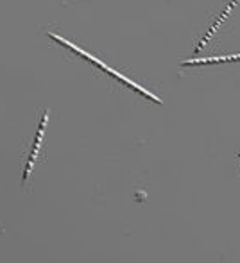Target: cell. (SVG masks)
I'll use <instances>...</instances> for the list:
<instances>
[{
    "label": "cell",
    "instance_id": "2",
    "mask_svg": "<svg viewBox=\"0 0 240 263\" xmlns=\"http://www.w3.org/2000/svg\"><path fill=\"white\" fill-rule=\"evenodd\" d=\"M49 115L50 111L47 109L42 117V122H40V127H38V133H36V138L32 142V147H31V153H29V158H27V166L24 170V177H22V184L27 183V179L31 177V172H32V166L36 163V158H38V153H40V145L43 142V136H45V129H47V122H49Z\"/></svg>",
    "mask_w": 240,
    "mask_h": 263
},
{
    "label": "cell",
    "instance_id": "3",
    "mask_svg": "<svg viewBox=\"0 0 240 263\" xmlns=\"http://www.w3.org/2000/svg\"><path fill=\"white\" fill-rule=\"evenodd\" d=\"M235 61H240V54L192 58V59H184V61H181V66H205V65H220V63H235Z\"/></svg>",
    "mask_w": 240,
    "mask_h": 263
},
{
    "label": "cell",
    "instance_id": "4",
    "mask_svg": "<svg viewBox=\"0 0 240 263\" xmlns=\"http://www.w3.org/2000/svg\"><path fill=\"white\" fill-rule=\"evenodd\" d=\"M237 4H240V0H231V2H228V4H226V9H224L223 13L219 14V18H217V20L212 24V27L208 29V32H206V36H205V38L201 40V43H199V47H197V49H195V52H199V50H201V49H205V45L210 42V40H212V36L215 34L217 31H219L220 24H223V22L226 20V18H228V14H230L231 11L235 9V6H237Z\"/></svg>",
    "mask_w": 240,
    "mask_h": 263
},
{
    "label": "cell",
    "instance_id": "1",
    "mask_svg": "<svg viewBox=\"0 0 240 263\" xmlns=\"http://www.w3.org/2000/svg\"><path fill=\"white\" fill-rule=\"evenodd\" d=\"M47 36L49 38H52L54 42H58V43H61L63 47H66V49H70L73 54H77V55H81V58H84L88 63H91V65H95L97 68H101L102 72H106L108 76H112L113 79H117V81H120V83H124L125 86H129L131 90H135V91H138L140 95H143V97H147L149 101H153V102H156V104H163L161 102V99L158 97V95H154L153 91H149L147 88H143L142 84H138L136 81H133V79H129L127 76H124V73H120L119 70H115V68H112L109 65H106L102 59H99L97 55H94V54H90L88 50H84V49H81V47H77L76 43H72V42H68L66 38H61L60 34H56V32H47Z\"/></svg>",
    "mask_w": 240,
    "mask_h": 263
}]
</instances>
